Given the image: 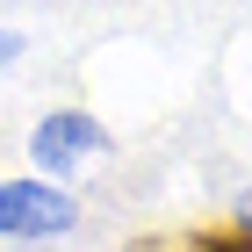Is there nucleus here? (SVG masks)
Returning <instances> with one entry per match:
<instances>
[{
    "instance_id": "obj_1",
    "label": "nucleus",
    "mask_w": 252,
    "mask_h": 252,
    "mask_svg": "<svg viewBox=\"0 0 252 252\" xmlns=\"http://www.w3.org/2000/svg\"><path fill=\"white\" fill-rule=\"evenodd\" d=\"M79 231V202L58 180H0V238H72Z\"/></svg>"
},
{
    "instance_id": "obj_2",
    "label": "nucleus",
    "mask_w": 252,
    "mask_h": 252,
    "mask_svg": "<svg viewBox=\"0 0 252 252\" xmlns=\"http://www.w3.org/2000/svg\"><path fill=\"white\" fill-rule=\"evenodd\" d=\"M101 152H108V123H94L87 108H51V116L29 130L36 180H58V188H65L72 166H87V158H101Z\"/></svg>"
},
{
    "instance_id": "obj_3",
    "label": "nucleus",
    "mask_w": 252,
    "mask_h": 252,
    "mask_svg": "<svg viewBox=\"0 0 252 252\" xmlns=\"http://www.w3.org/2000/svg\"><path fill=\"white\" fill-rule=\"evenodd\" d=\"M238 245H252V188L238 194Z\"/></svg>"
},
{
    "instance_id": "obj_4",
    "label": "nucleus",
    "mask_w": 252,
    "mask_h": 252,
    "mask_svg": "<svg viewBox=\"0 0 252 252\" xmlns=\"http://www.w3.org/2000/svg\"><path fill=\"white\" fill-rule=\"evenodd\" d=\"M22 51H29V43H22V36H15V29H0V65H15V58H22Z\"/></svg>"
},
{
    "instance_id": "obj_5",
    "label": "nucleus",
    "mask_w": 252,
    "mask_h": 252,
    "mask_svg": "<svg viewBox=\"0 0 252 252\" xmlns=\"http://www.w3.org/2000/svg\"><path fill=\"white\" fill-rule=\"evenodd\" d=\"M202 252H216V245H202Z\"/></svg>"
}]
</instances>
